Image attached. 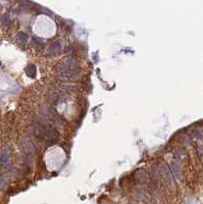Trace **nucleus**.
I'll return each mask as SVG.
<instances>
[{
    "label": "nucleus",
    "instance_id": "1",
    "mask_svg": "<svg viewBox=\"0 0 203 204\" xmlns=\"http://www.w3.org/2000/svg\"><path fill=\"white\" fill-rule=\"evenodd\" d=\"M7 158H8V156H7V155H5V154H4L3 156H1V161H2V162H5V161H6V160H7Z\"/></svg>",
    "mask_w": 203,
    "mask_h": 204
}]
</instances>
